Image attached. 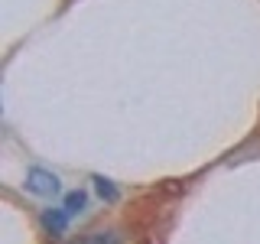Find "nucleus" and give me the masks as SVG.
Here are the masks:
<instances>
[{"label": "nucleus", "instance_id": "f257e3e1", "mask_svg": "<svg viewBox=\"0 0 260 244\" xmlns=\"http://www.w3.org/2000/svg\"><path fill=\"white\" fill-rule=\"evenodd\" d=\"M26 189H29L32 195H43V199H52V195H59L62 182H59V176H55V173H49V169H39V166H32L29 173H26Z\"/></svg>", "mask_w": 260, "mask_h": 244}, {"label": "nucleus", "instance_id": "f03ea898", "mask_svg": "<svg viewBox=\"0 0 260 244\" xmlns=\"http://www.w3.org/2000/svg\"><path fill=\"white\" fill-rule=\"evenodd\" d=\"M69 211L65 208H46L43 211V228L49 234H65V228H69Z\"/></svg>", "mask_w": 260, "mask_h": 244}, {"label": "nucleus", "instance_id": "7ed1b4c3", "mask_svg": "<svg viewBox=\"0 0 260 244\" xmlns=\"http://www.w3.org/2000/svg\"><path fill=\"white\" fill-rule=\"evenodd\" d=\"M124 238H120L114 228H108V231H91V234H85L81 238V244H120Z\"/></svg>", "mask_w": 260, "mask_h": 244}, {"label": "nucleus", "instance_id": "20e7f679", "mask_svg": "<svg viewBox=\"0 0 260 244\" xmlns=\"http://www.w3.org/2000/svg\"><path fill=\"white\" fill-rule=\"evenodd\" d=\"M85 205H88V192L75 189V192L65 195V211H69V215H81V211H85Z\"/></svg>", "mask_w": 260, "mask_h": 244}, {"label": "nucleus", "instance_id": "39448f33", "mask_svg": "<svg viewBox=\"0 0 260 244\" xmlns=\"http://www.w3.org/2000/svg\"><path fill=\"white\" fill-rule=\"evenodd\" d=\"M94 189H98V195H101L104 202H117V189L111 186V179H104V176H94Z\"/></svg>", "mask_w": 260, "mask_h": 244}]
</instances>
